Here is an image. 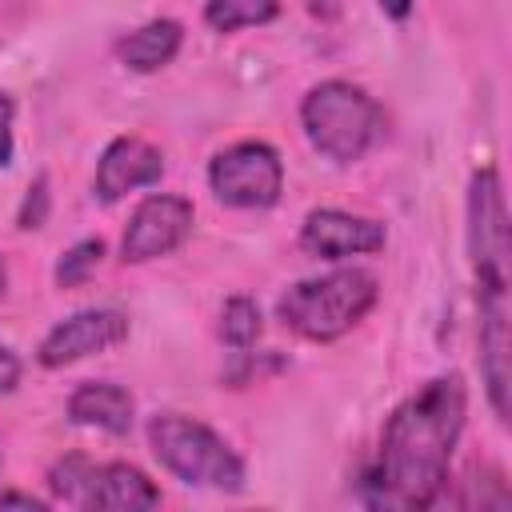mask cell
I'll return each instance as SVG.
<instances>
[{"mask_svg":"<svg viewBox=\"0 0 512 512\" xmlns=\"http://www.w3.org/2000/svg\"><path fill=\"white\" fill-rule=\"evenodd\" d=\"M128 340V316L116 312V308H84L68 320H60L44 340H40V352L36 360L44 368H64V364H76L92 352H104V348H116Z\"/></svg>","mask_w":512,"mask_h":512,"instance_id":"ba28073f","label":"cell"},{"mask_svg":"<svg viewBox=\"0 0 512 512\" xmlns=\"http://www.w3.org/2000/svg\"><path fill=\"white\" fill-rule=\"evenodd\" d=\"M12 116H16V104L8 92H0V168L12 164Z\"/></svg>","mask_w":512,"mask_h":512,"instance_id":"ac0fdd59","label":"cell"},{"mask_svg":"<svg viewBox=\"0 0 512 512\" xmlns=\"http://www.w3.org/2000/svg\"><path fill=\"white\" fill-rule=\"evenodd\" d=\"M20 384V360H16V352L12 348H4L0 344V396L4 392H12Z\"/></svg>","mask_w":512,"mask_h":512,"instance_id":"d6986e66","label":"cell"},{"mask_svg":"<svg viewBox=\"0 0 512 512\" xmlns=\"http://www.w3.org/2000/svg\"><path fill=\"white\" fill-rule=\"evenodd\" d=\"M192 232V204L184 196H148L128 228H124V240H120V256L128 264H144V260H156V256H168L176 252Z\"/></svg>","mask_w":512,"mask_h":512,"instance_id":"52a82bcc","label":"cell"},{"mask_svg":"<svg viewBox=\"0 0 512 512\" xmlns=\"http://www.w3.org/2000/svg\"><path fill=\"white\" fill-rule=\"evenodd\" d=\"M208 184H212L216 200L228 208H272L284 188V164H280L276 148H268L260 140H244V144L224 148L212 160Z\"/></svg>","mask_w":512,"mask_h":512,"instance_id":"8992f818","label":"cell"},{"mask_svg":"<svg viewBox=\"0 0 512 512\" xmlns=\"http://www.w3.org/2000/svg\"><path fill=\"white\" fill-rule=\"evenodd\" d=\"M160 176H164V156H160V148H152V144L140 140V136H116V140L104 148L100 164H96V196H100L104 204H112V200H120V196L132 192V188L156 184Z\"/></svg>","mask_w":512,"mask_h":512,"instance_id":"30bf717a","label":"cell"},{"mask_svg":"<svg viewBox=\"0 0 512 512\" xmlns=\"http://www.w3.org/2000/svg\"><path fill=\"white\" fill-rule=\"evenodd\" d=\"M464 408H468L464 380L436 376L388 416L380 464L368 476L372 504L428 508L440 496L448 480L452 448L464 428Z\"/></svg>","mask_w":512,"mask_h":512,"instance_id":"6da1fadb","label":"cell"},{"mask_svg":"<svg viewBox=\"0 0 512 512\" xmlns=\"http://www.w3.org/2000/svg\"><path fill=\"white\" fill-rule=\"evenodd\" d=\"M148 440L156 460L180 476L184 484H200V488H220V492H240L244 488V464L240 456L200 420L192 416H152L148 424Z\"/></svg>","mask_w":512,"mask_h":512,"instance_id":"277c9868","label":"cell"},{"mask_svg":"<svg viewBox=\"0 0 512 512\" xmlns=\"http://www.w3.org/2000/svg\"><path fill=\"white\" fill-rule=\"evenodd\" d=\"M8 292V272H4V260H0V296Z\"/></svg>","mask_w":512,"mask_h":512,"instance_id":"7402d4cb","label":"cell"},{"mask_svg":"<svg viewBox=\"0 0 512 512\" xmlns=\"http://www.w3.org/2000/svg\"><path fill=\"white\" fill-rule=\"evenodd\" d=\"M376 296H380V284H376L372 272L340 268V272H328L320 280L292 284L280 296L276 312L304 340H336V336H344L352 324H360L368 316Z\"/></svg>","mask_w":512,"mask_h":512,"instance_id":"7a4b0ae2","label":"cell"},{"mask_svg":"<svg viewBox=\"0 0 512 512\" xmlns=\"http://www.w3.org/2000/svg\"><path fill=\"white\" fill-rule=\"evenodd\" d=\"M180 40H184V28L176 20H152L132 36H124L116 44V56L136 72H156L180 52Z\"/></svg>","mask_w":512,"mask_h":512,"instance_id":"4fadbf2b","label":"cell"},{"mask_svg":"<svg viewBox=\"0 0 512 512\" xmlns=\"http://www.w3.org/2000/svg\"><path fill=\"white\" fill-rule=\"evenodd\" d=\"M100 256H104V240H80V244L68 248L64 260L56 264V284H60V288H76V284H84L88 272L100 264Z\"/></svg>","mask_w":512,"mask_h":512,"instance_id":"2e32d148","label":"cell"},{"mask_svg":"<svg viewBox=\"0 0 512 512\" xmlns=\"http://www.w3.org/2000/svg\"><path fill=\"white\" fill-rule=\"evenodd\" d=\"M300 124L320 156L336 164H352L376 144L384 128V112L364 88L348 80H324L304 96Z\"/></svg>","mask_w":512,"mask_h":512,"instance_id":"3957f363","label":"cell"},{"mask_svg":"<svg viewBox=\"0 0 512 512\" xmlns=\"http://www.w3.org/2000/svg\"><path fill=\"white\" fill-rule=\"evenodd\" d=\"M380 8L392 16V20H404L412 12V0H380Z\"/></svg>","mask_w":512,"mask_h":512,"instance_id":"44dd1931","label":"cell"},{"mask_svg":"<svg viewBox=\"0 0 512 512\" xmlns=\"http://www.w3.org/2000/svg\"><path fill=\"white\" fill-rule=\"evenodd\" d=\"M44 220H48V176H36V184L28 188V196H24V204H20L16 224H20V228H40Z\"/></svg>","mask_w":512,"mask_h":512,"instance_id":"e0dca14e","label":"cell"},{"mask_svg":"<svg viewBox=\"0 0 512 512\" xmlns=\"http://www.w3.org/2000/svg\"><path fill=\"white\" fill-rule=\"evenodd\" d=\"M160 504V488L132 464H92L80 508L100 512H144Z\"/></svg>","mask_w":512,"mask_h":512,"instance_id":"8fae6325","label":"cell"},{"mask_svg":"<svg viewBox=\"0 0 512 512\" xmlns=\"http://www.w3.org/2000/svg\"><path fill=\"white\" fill-rule=\"evenodd\" d=\"M300 248L320 256V260L380 252L384 248V224L340 212V208H316V212H308V220L300 228Z\"/></svg>","mask_w":512,"mask_h":512,"instance_id":"9c48e42d","label":"cell"},{"mask_svg":"<svg viewBox=\"0 0 512 512\" xmlns=\"http://www.w3.org/2000/svg\"><path fill=\"white\" fill-rule=\"evenodd\" d=\"M68 416H72V424L124 436V432L132 428V396H128L120 384H108V380L80 384V388L68 396Z\"/></svg>","mask_w":512,"mask_h":512,"instance_id":"7c38bea8","label":"cell"},{"mask_svg":"<svg viewBox=\"0 0 512 512\" xmlns=\"http://www.w3.org/2000/svg\"><path fill=\"white\" fill-rule=\"evenodd\" d=\"M276 12H280V0H208L204 4V20L216 32L268 24V20H276Z\"/></svg>","mask_w":512,"mask_h":512,"instance_id":"5bb4252c","label":"cell"},{"mask_svg":"<svg viewBox=\"0 0 512 512\" xmlns=\"http://www.w3.org/2000/svg\"><path fill=\"white\" fill-rule=\"evenodd\" d=\"M220 336L232 344V348H248L256 344L260 336V308L248 300V296H232L220 312Z\"/></svg>","mask_w":512,"mask_h":512,"instance_id":"9a60e30c","label":"cell"},{"mask_svg":"<svg viewBox=\"0 0 512 512\" xmlns=\"http://www.w3.org/2000/svg\"><path fill=\"white\" fill-rule=\"evenodd\" d=\"M468 248L476 272V300L496 296L508 300V264H512V236H508V204L496 168H480L468 188Z\"/></svg>","mask_w":512,"mask_h":512,"instance_id":"5b68a950","label":"cell"},{"mask_svg":"<svg viewBox=\"0 0 512 512\" xmlns=\"http://www.w3.org/2000/svg\"><path fill=\"white\" fill-rule=\"evenodd\" d=\"M8 504H20V508H44V500H36V496H24V492H0V508H8Z\"/></svg>","mask_w":512,"mask_h":512,"instance_id":"ffe728a7","label":"cell"}]
</instances>
